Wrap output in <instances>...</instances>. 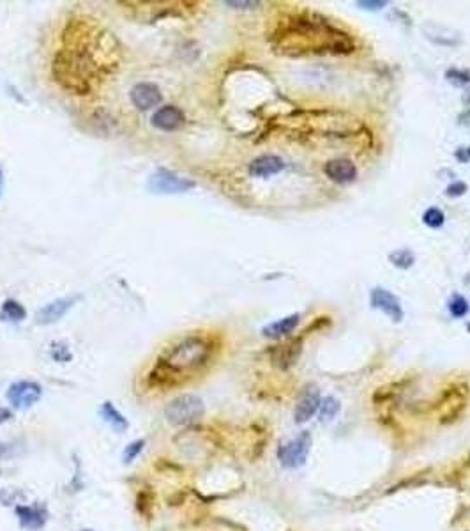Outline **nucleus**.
Here are the masks:
<instances>
[{"mask_svg": "<svg viewBox=\"0 0 470 531\" xmlns=\"http://www.w3.org/2000/svg\"><path fill=\"white\" fill-rule=\"evenodd\" d=\"M61 36L62 46L52 61L53 80L69 94H92L103 78L117 71L121 62L119 41L114 34L87 17L68 20Z\"/></svg>", "mask_w": 470, "mask_h": 531, "instance_id": "obj_1", "label": "nucleus"}, {"mask_svg": "<svg viewBox=\"0 0 470 531\" xmlns=\"http://www.w3.org/2000/svg\"><path fill=\"white\" fill-rule=\"evenodd\" d=\"M271 45L283 55L308 53H352L356 41L349 32L338 29L316 12H294L278 20L272 29Z\"/></svg>", "mask_w": 470, "mask_h": 531, "instance_id": "obj_2", "label": "nucleus"}, {"mask_svg": "<svg viewBox=\"0 0 470 531\" xmlns=\"http://www.w3.org/2000/svg\"><path fill=\"white\" fill-rule=\"evenodd\" d=\"M216 349L218 345L212 337L202 333L186 335L159 354L147 374V383L150 388L161 390L184 384L211 365Z\"/></svg>", "mask_w": 470, "mask_h": 531, "instance_id": "obj_3", "label": "nucleus"}, {"mask_svg": "<svg viewBox=\"0 0 470 531\" xmlns=\"http://www.w3.org/2000/svg\"><path fill=\"white\" fill-rule=\"evenodd\" d=\"M203 414H205V404L200 397L193 395V393H183V395L175 397L165 409V417L175 427L195 423Z\"/></svg>", "mask_w": 470, "mask_h": 531, "instance_id": "obj_4", "label": "nucleus"}, {"mask_svg": "<svg viewBox=\"0 0 470 531\" xmlns=\"http://www.w3.org/2000/svg\"><path fill=\"white\" fill-rule=\"evenodd\" d=\"M311 434L308 430L297 434L296 437L283 441L278 446V461L287 470H297V468L304 466L311 452Z\"/></svg>", "mask_w": 470, "mask_h": 531, "instance_id": "obj_5", "label": "nucleus"}, {"mask_svg": "<svg viewBox=\"0 0 470 531\" xmlns=\"http://www.w3.org/2000/svg\"><path fill=\"white\" fill-rule=\"evenodd\" d=\"M196 183L190 177H184L181 174L168 168H158V170L149 177L147 181V190L154 195H175V193H186L193 190Z\"/></svg>", "mask_w": 470, "mask_h": 531, "instance_id": "obj_6", "label": "nucleus"}, {"mask_svg": "<svg viewBox=\"0 0 470 531\" xmlns=\"http://www.w3.org/2000/svg\"><path fill=\"white\" fill-rule=\"evenodd\" d=\"M43 388L34 381H17L8 390V401L14 409H29L41 401Z\"/></svg>", "mask_w": 470, "mask_h": 531, "instance_id": "obj_7", "label": "nucleus"}, {"mask_svg": "<svg viewBox=\"0 0 470 531\" xmlns=\"http://www.w3.org/2000/svg\"><path fill=\"white\" fill-rule=\"evenodd\" d=\"M369 307L380 310L393 323H402L403 315H405L400 298L393 294L389 289H384V287H373L371 292H369Z\"/></svg>", "mask_w": 470, "mask_h": 531, "instance_id": "obj_8", "label": "nucleus"}, {"mask_svg": "<svg viewBox=\"0 0 470 531\" xmlns=\"http://www.w3.org/2000/svg\"><path fill=\"white\" fill-rule=\"evenodd\" d=\"M320 404V390L316 388L315 384H308V386L303 390L299 399H297L296 411H294V420H296V423H308V421L318 413Z\"/></svg>", "mask_w": 470, "mask_h": 531, "instance_id": "obj_9", "label": "nucleus"}, {"mask_svg": "<svg viewBox=\"0 0 470 531\" xmlns=\"http://www.w3.org/2000/svg\"><path fill=\"white\" fill-rule=\"evenodd\" d=\"M130 99L136 110L147 112L150 108H154V106L161 105L163 92L156 83L140 82L131 87Z\"/></svg>", "mask_w": 470, "mask_h": 531, "instance_id": "obj_10", "label": "nucleus"}, {"mask_svg": "<svg viewBox=\"0 0 470 531\" xmlns=\"http://www.w3.org/2000/svg\"><path fill=\"white\" fill-rule=\"evenodd\" d=\"M80 299V296H69V298H59L55 301L48 303L45 307L37 310L36 314V323L41 326H48V324L57 323L68 314L71 308H73L74 303Z\"/></svg>", "mask_w": 470, "mask_h": 531, "instance_id": "obj_11", "label": "nucleus"}, {"mask_svg": "<svg viewBox=\"0 0 470 531\" xmlns=\"http://www.w3.org/2000/svg\"><path fill=\"white\" fill-rule=\"evenodd\" d=\"M150 121H152V126L161 131H177L186 123V114L178 106L165 105L154 112Z\"/></svg>", "mask_w": 470, "mask_h": 531, "instance_id": "obj_12", "label": "nucleus"}, {"mask_svg": "<svg viewBox=\"0 0 470 531\" xmlns=\"http://www.w3.org/2000/svg\"><path fill=\"white\" fill-rule=\"evenodd\" d=\"M324 174L338 184H349L357 179V167L352 159L336 158L327 161L324 167Z\"/></svg>", "mask_w": 470, "mask_h": 531, "instance_id": "obj_13", "label": "nucleus"}, {"mask_svg": "<svg viewBox=\"0 0 470 531\" xmlns=\"http://www.w3.org/2000/svg\"><path fill=\"white\" fill-rule=\"evenodd\" d=\"M300 352H303V339L299 337V339L288 340V342L272 349V361L281 370H288L297 363Z\"/></svg>", "mask_w": 470, "mask_h": 531, "instance_id": "obj_14", "label": "nucleus"}, {"mask_svg": "<svg viewBox=\"0 0 470 531\" xmlns=\"http://www.w3.org/2000/svg\"><path fill=\"white\" fill-rule=\"evenodd\" d=\"M285 168V161L276 154H262L258 158H255L247 167L249 176L260 177V179H265V177L276 176L280 174Z\"/></svg>", "mask_w": 470, "mask_h": 531, "instance_id": "obj_15", "label": "nucleus"}, {"mask_svg": "<svg viewBox=\"0 0 470 531\" xmlns=\"http://www.w3.org/2000/svg\"><path fill=\"white\" fill-rule=\"evenodd\" d=\"M300 323V314H292L287 315L283 319H278L274 323H269L267 326L262 328V335L265 339L271 340H280L285 339V337H290L296 331V328L299 326Z\"/></svg>", "mask_w": 470, "mask_h": 531, "instance_id": "obj_16", "label": "nucleus"}, {"mask_svg": "<svg viewBox=\"0 0 470 531\" xmlns=\"http://www.w3.org/2000/svg\"><path fill=\"white\" fill-rule=\"evenodd\" d=\"M17 515L21 526L27 528V530L36 531L45 526L46 523V512L41 507H18Z\"/></svg>", "mask_w": 470, "mask_h": 531, "instance_id": "obj_17", "label": "nucleus"}, {"mask_svg": "<svg viewBox=\"0 0 470 531\" xmlns=\"http://www.w3.org/2000/svg\"><path fill=\"white\" fill-rule=\"evenodd\" d=\"M101 417L115 432H124V430L130 427L126 417H124L112 402H105V404L101 405Z\"/></svg>", "mask_w": 470, "mask_h": 531, "instance_id": "obj_18", "label": "nucleus"}, {"mask_svg": "<svg viewBox=\"0 0 470 531\" xmlns=\"http://www.w3.org/2000/svg\"><path fill=\"white\" fill-rule=\"evenodd\" d=\"M27 317V310L17 299H6L2 303V308H0V321L4 323H21L23 319Z\"/></svg>", "mask_w": 470, "mask_h": 531, "instance_id": "obj_19", "label": "nucleus"}, {"mask_svg": "<svg viewBox=\"0 0 470 531\" xmlns=\"http://www.w3.org/2000/svg\"><path fill=\"white\" fill-rule=\"evenodd\" d=\"M340 411H341L340 399H336L334 395H329L322 401L320 409H318V417H320L322 423H329V421L336 420Z\"/></svg>", "mask_w": 470, "mask_h": 531, "instance_id": "obj_20", "label": "nucleus"}, {"mask_svg": "<svg viewBox=\"0 0 470 531\" xmlns=\"http://www.w3.org/2000/svg\"><path fill=\"white\" fill-rule=\"evenodd\" d=\"M389 262L398 270H410L416 262V255L410 248H396L389 254Z\"/></svg>", "mask_w": 470, "mask_h": 531, "instance_id": "obj_21", "label": "nucleus"}, {"mask_svg": "<svg viewBox=\"0 0 470 531\" xmlns=\"http://www.w3.org/2000/svg\"><path fill=\"white\" fill-rule=\"evenodd\" d=\"M447 310H449L451 317L463 319L470 312V305L462 294H453L447 301Z\"/></svg>", "mask_w": 470, "mask_h": 531, "instance_id": "obj_22", "label": "nucleus"}, {"mask_svg": "<svg viewBox=\"0 0 470 531\" xmlns=\"http://www.w3.org/2000/svg\"><path fill=\"white\" fill-rule=\"evenodd\" d=\"M422 223L430 229H440L442 225L446 223V214L438 208H430L422 212Z\"/></svg>", "mask_w": 470, "mask_h": 531, "instance_id": "obj_23", "label": "nucleus"}, {"mask_svg": "<svg viewBox=\"0 0 470 531\" xmlns=\"http://www.w3.org/2000/svg\"><path fill=\"white\" fill-rule=\"evenodd\" d=\"M446 80L454 87H470V71L451 68L446 71Z\"/></svg>", "mask_w": 470, "mask_h": 531, "instance_id": "obj_24", "label": "nucleus"}, {"mask_svg": "<svg viewBox=\"0 0 470 531\" xmlns=\"http://www.w3.org/2000/svg\"><path fill=\"white\" fill-rule=\"evenodd\" d=\"M50 354H52V358L55 361H61V363H68L71 358H73V354H71V351H69V345L64 342H55L52 343V349H50Z\"/></svg>", "mask_w": 470, "mask_h": 531, "instance_id": "obj_25", "label": "nucleus"}, {"mask_svg": "<svg viewBox=\"0 0 470 531\" xmlns=\"http://www.w3.org/2000/svg\"><path fill=\"white\" fill-rule=\"evenodd\" d=\"M143 446H145V441H143V439H136V441L130 443V445L124 448V452H122V461L126 462V464L133 462L138 455L142 454Z\"/></svg>", "mask_w": 470, "mask_h": 531, "instance_id": "obj_26", "label": "nucleus"}, {"mask_svg": "<svg viewBox=\"0 0 470 531\" xmlns=\"http://www.w3.org/2000/svg\"><path fill=\"white\" fill-rule=\"evenodd\" d=\"M467 192H469V186H467V183H463V181H454V183H451L446 188V195L449 197V199H458V197L465 195Z\"/></svg>", "mask_w": 470, "mask_h": 531, "instance_id": "obj_27", "label": "nucleus"}, {"mask_svg": "<svg viewBox=\"0 0 470 531\" xmlns=\"http://www.w3.org/2000/svg\"><path fill=\"white\" fill-rule=\"evenodd\" d=\"M356 6L366 9V11H378V9L385 8L387 2H384V0H359V2H356Z\"/></svg>", "mask_w": 470, "mask_h": 531, "instance_id": "obj_28", "label": "nucleus"}, {"mask_svg": "<svg viewBox=\"0 0 470 531\" xmlns=\"http://www.w3.org/2000/svg\"><path fill=\"white\" fill-rule=\"evenodd\" d=\"M225 6L232 9H256L260 8V2H235V0H227Z\"/></svg>", "mask_w": 470, "mask_h": 531, "instance_id": "obj_29", "label": "nucleus"}, {"mask_svg": "<svg viewBox=\"0 0 470 531\" xmlns=\"http://www.w3.org/2000/svg\"><path fill=\"white\" fill-rule=\"evenodd\" d=\"M454 156H456L460 163H467V161H470V148H458Z\"/></svg>", "mask_w": 470, "mask_h": 531, "instance_id": "obj_30", "label": "nucleus"}, {"mask_svg": "<svg viewBox=\"0 0 470 531\" xmlns=\"http://www.w3.org/2000/svg\"><path fill=\"white\" fill-rule=\"evenodd\" d=\"M2 186H4V170L0 167V195H2Z\"/></svg>", "mask_w": 470, "mask_h": 531, "instance_id": "obj_31", "label": "nucleus"}, {"mask_svg": "<svg viewBox=\"0 0 470 531\" xmlns=\"http://www.w3.org/2000/svg\"><path fill=\"white\" fill-rule=\"evenodd\" d=\"M467 331H469V333H470V323L467 324Z\"/></svg>", "mask_w": 470, "mask_h": 531, "instance_id": "obj_32", "label": "nucleus"}, {"mask_svg": "<svg viewBox=\"0 0 470 531\" xmlns=\"http://www.w3.org/2000/svg\"><path fill=\"white\" fill-rule=\"evenodd\" d=\"M85 531H90V530H85Z\"/></svg>", "mask_w": 470, "mask_h": 531, "instance_id": "obj_33", "label": "nucleus"}]
</instances>
